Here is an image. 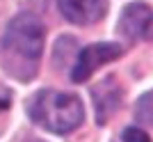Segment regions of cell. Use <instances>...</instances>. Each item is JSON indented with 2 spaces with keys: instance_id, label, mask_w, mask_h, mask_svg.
<instances>
[{
  "instance_id": "obj_1",
  "label": "cell",
  "mask_w": 153,
  "mask_h": 142,
  "mask_svg": "<svg viewBox=\"0 0 153 142\" xmlns=\"http://www.w3.org/2000/svg\"><path fill=\"white\" fill-rule=\"evenodd\" d=\"M44 53V25L34 14H19L9 21L2 37V60L9 73L30 80Z\"/></svg>"
},
{
  "instance_id": "obj_2",
  "label": "cell",
  "mask_w": 153,
  "mask_h": 142,
  "mask_svg": "<svg viewBox=\"0 0 153 142\" xmlns=\"http://www.w3.org/2000/svg\"><path fill=\"white\" fill-rule=\"evenodd\" d=\"M27 115L37 126L64 135L82 124L85 108L76 94H66L57 90H39L27 101Z\"/></svg>"
},
{
  "instance_id": "obj_3",
  "label": "cell",
  "mask_w": 153,
  "mask_h": 142,
  "mask_svg": "<svg viewBox=\"0 0 153 142\" xmlns=\"http://www.w3.org/2000/svg\"><path fill=\"white\" fill-rule=\"evenodd\" d=\"M121 55H123L121 44H114V41H101V44L87 46L78 53V60L73 64V71H71V80L73 83H85V80L91 78V73L96 69H101L108 62H114Z\"/></svg>"
},
{
  "instance_id": "obj_4",
  "label": "cell",
  "mask_w": 153,
  "mask_h": 142,
  "mask_svg": "<svg viewBox=\"0 0 153 142\" xmlns=\"http://www.w3.org/2000/svg\"><path fill=\"white\" fill-rule=\"evenodd\" d=\"M119 32L133 41H153V9L146 2H130L119 16Z\"/></svg>"
},
{
  "instance_id": "obj_5",
  "label": "cell",
  "mask_w": 153,
  "mask_h": 142,
  "mask_svg": "<svg viewBox=\"0 0 153 142\" xmlns=\"http://www.w3.org/2000/svg\"><path fill=\"white\" fill-rule=\"evenodd\" d=\"M57 5L64 19L76 25H91L108 12L105 0H57Z\"/></svg>"
},
{
  "instance_id": "obj_6",
  "label": "cell",
  "mask_w": 153,
  "mask_h": 142,
  "mask_svg": "<svg viewBox=\"0 0 153 142\" xmlns=\"http://www.w3.org/2000/svg\"><path fill=\"white\" fill-rule=\"evenodd\" d=\"M91 96L96 108V122L105 124L121 105V85L114 80V76H108L91 90Z\"/></svg>"
},
{
  "instance_id": "obj_7",
  "label": "cell",
  "mask_w": 153,
  "mask_h": 142,
  "mask_svg": "<svg viewBox=\"0 0 153 142\" xmlns=\"http://www.w3.org/2000/svg\"><path fill=\"white\" fill-rule=\"evenodd\" d=\"M135 115L137 119L144 124H151L153 126V92L144 94V96L137 101V108H135Z\"/></svg>"
},
{
  "instance_id": "obj_8",
  "label": "cell",
  "mask_w": 153,
  "mask_h": 142,
  "mask_svg": "<svg viewBox=\"0 0 153 142\" xmlns=\"http://www.w3.org/2000/svg\"><path fill=\"white\" fill-rule=\"evenodd\" d=\"M121 140L123 142H151V138H149L142 129H137V126H128V129L123 131Z\"/></svg>"
},
{
  "instance_id": "obj_9",
  "label": "cell",
  "mask_w": 153,
  "mask_h": 142,
  "mask_svg": "<svg viewBox=\"0 0 153 142\" xmlns=\"http://www.w3.org/2000/svg\"><path fill=\"white\" fill-rule=\"evenodd\" d=\"M9 108V99L7 96H0V110H7Z\"/></svg>"
},
{
  "instance_id": "obj_10",
  "label": "cell",
  "mask_w": 153,
  "mask_h": 142,
  "mask_svg": "<svg viewBox=\"0 0 153 142\" xmlns=\"http://www.w3.org/2000/svg\"><path fill=\"white\" fill-rule=\"evenodd\" d=\"M25 142H41V140H25Z\"/></svg>"
}]
</instances>
